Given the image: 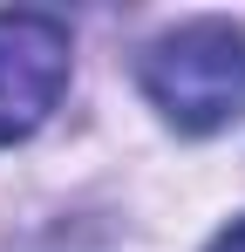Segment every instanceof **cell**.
Returning a JSON list of instances; mask_svg holds the SVG:
<instances>
[{
    "label": "cell",
    "instance_id": "1",
    "mask_svg": "<svg viewBox=\"0 0 245 252\" xmlns=\"http://www.w3.org/2000/svg\"><path fill=\"white\" fill-rule=\"evenodd\" d=\"M143 95L157 102L177 129H225L245 109V28L232 21H184L143 48L136 62Z\"/></svg>",
    "mask_w": 245,
    "mask_h": 252
},
{
    "label": "cell",
    "instance_id": "2",
    "mask_svg": "<svg viewBox=\"0 0 245 252\" xmlns=\"http://www.w3.org/2000/svg\"><path fill=\"white\" fill-rule=\"evenodd\" d=\"M68 89V28L55 14H0V143L48 123Z\"/></svg>",
    "mask_w": 245,
    "mask_h": 252
},
{
    "label": "cell",
    "instance_id": "3",
    "mask_svg": "<svg viewBox=\"0 0 245 252\" xmlns=\"http://www.w3.org/2000/svg\"><path fill=\"white\" fill-rule=\"evenodd\" d=\"M211 252H245V218H232V225L211 239Z\"/></svg>",
    "mask_w": 245,
    "mask_h": 252
}]
</instances>
